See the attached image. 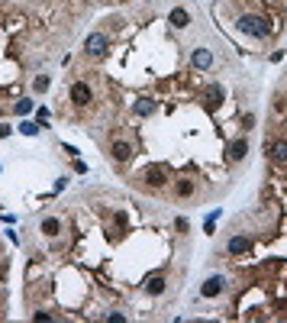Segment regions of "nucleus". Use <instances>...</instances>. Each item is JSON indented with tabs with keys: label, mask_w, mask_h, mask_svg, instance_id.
Wrapping results in <instances>:
<instances>
[{
	"label": "nucleus",
	"mask_w": 287,
	"mask_h": 323,
	"mask_svg": "<svg viewBox=\"0 0 287 323\" xmlns=\"http://www.w3.org/2000/svg\"><path fill=\"white\" fill-rule=\"evenodd\" d=\"M168 23H171L174 29H184V26L190 23V13L184 10V6H174V10H171V16H168Z\"/></svg>",
	"instance_id": "nucleus-13"
},
{
	"label": "nucleus",
	"mask_w": 287,
	"mask_h": 323,
	"mask_svg": "<svg viewBox=\"0 0 287 323\" xmlns=\"http://www.w3.org/2000/svg\"><path fill=\"white\" fill-rule=\"evenodd\" d=\"M197 184L190 181V178H181V181H174V197H181V201H187V197H194Z\"/></svg>",
	"instance_id": "nucleus-11"
},
{
	"label": "nucleus",
	"mask_w": 287,
	"mask_h": 323,
	"mask_svg": "<svg viewBox=\"0 0 287 323\" xmlns=\"http://www.w3.org/2000/svg\"><path fill=\"white\" fill-rule=\"evenodd\" d=\"M110 155H113V162H129L133 159V146H129L126 139H116L110 146Z\"/></svg>",
	"instance_id": "nucleus-10"
},
{
	"label": "nucleus",
	"mask_w": 287,
	"mask_h": 323,
	"mask_svg": "<svg viewBox=\"0 0 287 323\" xmlns=\"http://www.w3.org/2000/svg\"><path fill=\"white\" fill-rule=\"evenodd\" d=\"M174 226H177V233H187V220H184V217H177Z\"/></svg>",
	"instance_id": "nucleus-21"
},
{
	"label": "nucleus",
	"mask_w": 287,
	"mask_h": 323,
	"mask_svg": "<svg viewBox=\"0 0 287 323\" xmlns=\"http://www.w3.org/2000/svg\"><path fill=\"white\" fill-rule=\"evenodd\" d=\"M223 288H226V278H223V275H213V278H207V281H203L200 294H203V298H220V294H223Z\"/></svg>",
	"instance_id": "nucleus-6"
},
{
	"label": "nucleus",
	"mask_w": 287,
	"mask_h": 323,
	"mask_svg": "<svg viewBox=\"0 0 287 323\" xmlns=\"http://www.w3.org/2000/svg\"><path fill=\"white\" fill-rule=\"evenodd\" d=\"M275 113H278V116H284V113H287V94H281V97H278V104H275Z\"/></svg>",
	"instance_id": "nucleus-18"
},
{
	"label": "nucleus",
	"mask_w": 287,
	"mask_h": 323,
	"mask_svg": "<svg viewBox=\"0 0 287 323\" xmlns=\"http://www.w3.org/2000/svg\"><path fill=\"white\" fill-rule=\"evenodd\" d=\"M107 45H110L107 32H91V36L84 39V52L87 55H107Z\"/></svg>",
	"instance_id": "nucleus-3"
},
{
	"label": "nucleus",
	"mask_w": 287,
	"mask_h": 323,
	"mask_svg": "<svg viewBox=\"0 0 287 323\" xmlns=\"http://www.w3.org/2000/svg\"><path fill=\"white\" fill-rule=\"evenodd\" d=\"M239 32H245V36H255V39H268L271 36V23L265 16H255V13H242V16L236 19Z\"/></svg>",
	"instance_id": "nucleus-1"
},
{
	"label": "nucleus",
	"mask_w": 287,
	"mask_h": 323,
	"mask_svg": "<svg viewBox=\"0 0 287 323\" xmlns=\"http://www.w3.org/2000/svg\"><path fill=\"white\" fill-rule=\"evenodd\" d=\"M249 249H252V239H249V236H242V233H239V236H232V239H229V246H226L229 256H245Z\"/></svg>",
	"instance_id": "nucleus-8"
},
{
	"label": "nucleus",
	"mask_w": 287,
	"mask_h": 323,
	"mask_svg": "<svg viewBox=\"0 0 287 323\" xmlns=\"http://www.w3.org/2000/svg\"><path fill=\"white\" fill-rule=\"evenodd\" d=\"M268 159L278 165H287V139H275L268 142Z\"/></svg>",
	"instance_id": "nucleus-7"
},
{
	"label": "nucleus",
	"mask_w": 287,
	"mask_h": 323,
	"mask_svg": "<svg viewBox=\"0 0 287 323\" xmlns=\"http://www.w3.org/2000/svg\"><path fill=\"white\" fill-rule=\"evenodd\" d=\"M190 65L200 68V71H207V68L213 65V52H210V49H194V52H190Z\"/></svg>",
	"instance_id": "nucleus-9"
},
{
	"label": "nucleus",
	"mask_w": 287,
	"mask_h": 323,
	"mask_svg": "<svg viewBox=\"0 0 287 323\" xmlns=\"http://www.w3.org/2000/svg\"><path fill=\"white\" fill-rule=\"evenodd\" d=\"M29 110H32V100H29V97L16 100V113H29Z\"/></svg>",
	"instance_id": "nucleus-19"
},
{
	"label": "nucleus",
	"mask_w": 287,
	"mask_h": 323,
	"mask_svg": "<svg viewBox=\"0 0 287 323\" xmlns=\"http://www.w3.org/2000/svg\"><path fill=\"white\" fill-rule=\"evenodd\" d=\"M10 133H13V129L6 126V123H0V139H6V136H10Z\"/></svg>",
	"instance_id": "nucleus-22"
},
{
	"label": "nucleus",
	"mask_w": 287,
	"mask_h": 323,
	"mask_svg": "<svg viewBox=\"0 0 287 323\" xmlns=\"http://www.w3.org/2000/svg\"><path fill=\"white\" fill-rule=\"evenodd\" d=\"M142 181H145L148 188H161V184L171 181V175H168L165 165H148V168L142 171Z\"/></svg>",
	"instance_id": "nucleus-2"
},
{
	"label": "nucleus",
	"mask_w": 287,
	"mask_h": 323,
	"mask_svg": "<svg viewBox=\"0 0 287 323\" xmlns=\"http://www.w3.org/2000/svg\"><path fill=\"white\" fill-rule=\"evenodd\" d=\"M245 155H249V139H245V136L232 139V142H229V149H226V162H229V165H236V162H242Z\"/></svg>",
	"instance_id": "nucleus-5"
},
{
	"label": "nucleus",
	"mask_w": 287,
	"mask_h": 323,
	"mask_svg": "<svg viewBox=\"0 0 287 323\" xmlns=\"http://www.w3.org/2000/svg\"><path fill=\"white\" fill-rule=\"evenodd\" d=\"M71 104H74V107H87V104H94V91L84 84V81H74V84H71Z\"/></svg>",
	"instance_id": "nucleus-4"
},
{
	"label": "nucleus",
	"mask_w": 287,
	"mask_h": 323,
	"mask_svg": "<svg viewBox=\"0 0 287 323\" xmlns=\"http://www.w3.org/2000/svg\"><path fill=\"white\" fill-rule=\"evenodd\" d=\"M19 133H23V136H36L39 126H36V123H23V126H19Z\"/></svg>",
	"instance_id": "nucleus-20"
},
{
	"label": "nucleus",
	"mask_w": 287,
	"mask_h": 323,
	"mask_svg": "<svg viewBox=\"0 0 287 323\" xmlns=\"http://www.w3.org/2000/svg\"><path fill=\"white\" fill-rule=\"evenodd\" d=\"M49 84H52V81L45 78V74H39V78L32 81V91H36V94H42V91H49Z\"/></svg>",
	"instance_id": "nucleus-17"
},
{
	"label": "nucleus",
	"mask_w": 287,
	"mask_h": 323,
	"mask_svg": "<svg viewBox=\"0 0 287 323\" xmlns=\"http://www.w3.org/2000/svg\"><path fill=\"white\" fill-rule=\"evenodd\" d=\"M136 113H139V116H148V113H152V110H155V100H148V97H142V100H136Z\"/></svg>",
	"instance_id": "nucleus-16"
},
{
	"label": "nucleus",
	"mask_w": 287,
	"mask_h": 323,
	"mask_svg": "<svg viewBox=\"0 0 287 323\" xmlns=\"http://www.w3.org/2000/svg\"><path fill=\"white\" fill-rule=\"evenodd\" d=\"M39 230H42L45 236H58V233H61V220H58V217H45Z\"/></svg>",
	"instance_id": "nucleus-15"
},
{
	"label": "nucleus",
	"mask_w": 287,
	"mask_h": 323,
	"mask_svg": "<svg viewBox=\"0 0 287 323\" xmlns=\"http://www.w3.org/2000/svg\"><path fill=\"white\" fill-rule=\"evenodd\" d=\"M168 288L165 275H152V278H145V294H161Z\"/></svg>",
	"instance_id": "nucleus-14"
},
{
	"label": "nucleus",
	"mask_w": 287,
	"mask_h": 323,
	"mask_svg": "<svg viewBox=\"0 0 287 323\" xmlns=\"http://www.w3.org/2000/svg\"><path fill=\"white\" fill-rule=\"evenodd\" d=\"M223 97H226V94H223V84H210L207 87V110H216L223 104Z\"/></svg>",
	"instance_id": "nucleus-12"
}]
</instances>
